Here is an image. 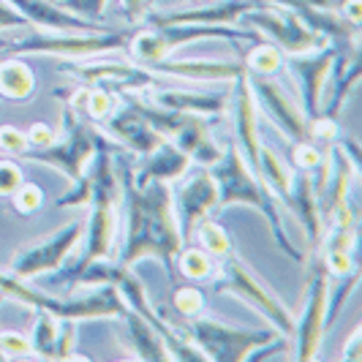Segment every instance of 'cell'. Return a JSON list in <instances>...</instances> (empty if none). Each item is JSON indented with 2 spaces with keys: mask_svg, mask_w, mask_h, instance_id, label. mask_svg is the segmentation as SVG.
Returning a JSON list of instances; mask_svg holds the SVG:
<instances>
[{
  "mask_svg": "<svg viewBox=\"0 0 362 362\" xmlns=\"http://www.w3.org/2000/svg\"><path fill=\"white\" fill-rule=\"evenodd\" d=\"M120 191L126 199V245L120 262L134 267L139 259H161L166 267V278L175 286L177 270H175V256L180 254L182 237L175 218V202L169 182L153 180L139 185L134 180V163L128 156H120Z\"/></svg>",
  "mask_w": 362,
  "mask_h": 362,
  "instance_id": "obj_1",
  "label": "cell"
},
{
  "mask_svg": "<svg viewBox=\"0 0 362 362\" xmlns=\"http://www.w3.org/2000/svg\"><path fill=\"white\" fill-rule=\"evenodd\" d=\"M90 221L85 226V245L82 256L74 262L69 270H60L52 278V284H60L66 289L76 286V278L90 267L93 262L112 259L115 256V235H117V204L123 199L120 180L115 175V161H112V147H101L93 156L90 166Z\"/></svg>",
  "mask_w": 362,
  "mask_h": 362,
  "instance_id": "obj_2",
  "label": "cell"
},
{
  "mask_svg": "<svg viewBox=\"0 0 362 362\" xmlns=\"http://www.w3.org/2000/svg\"><path fill=\"white\" fill-rule=\"evenodd\" d=\"M210 175L218 185V210L229 207V204H248L256 207L264 221L270 223V232L275 237V245L284 254L294 259V262H305L303 251L294 248V243L289 240V235L284 232V221L278 213V199L264 182L254 175V169L245 163V156L240 153V147L232 142L229 147H223L221 158L210 166Z\"/></svg>",
  "mask_w": 362,
  "mask_h": 362,
  "instance_id": "obj_3",
  "label": "cell"
},
{
  "mask_svg": "<svg viewBox=\"0 0 362 362\" xmlns=\"http://www.w3.org/2000/svg\"><path fill=\"white\" fill-rule=\"evenodd\" d=\"M98 284H112L117 289V294H120V300L126 303V308L139 313L147 325H153L158 329V335L163 338V344L169 349V357L172 360L204 362V354H202L199 349L191 344L188 338H182L180 329L147 300L145 284L134 275V270L128 264H123V262L120 264H112L109 259H101V262H93L90 267L76 278V286H98Z\"/></svg>",
  "mask_w": 362,
  "mask_h": 362,
  "instance_id": "obj_4",
  "label": "cell"
},
{
  "mask_svg": "<svg viewBox=\"0 0 362 362\" xmlns=\"http://www.w3.org/2000/svg\"><path fill=\"white\" fill-rule=\"evenodd\" d=\"M19 28V36L0 38V49L3 57L8 54H57V57H69V60H82V57H104L112 52H123L128 38L134 30H101V33H41Z\"/></svg>",
  "mask_w": 362,
  "mask_h": 362,
  "instance_id": "obj_5",
  "label": "cell"
},
{
  "mask_svg": "<svg viewBox=\"0 0 362 362\" xmlns=\"http://www.w3.org/2000/svg\"><path fill=\"white\" fill-rule=\"evenodd\" d=\"M0 297H11L22 305H30L36 310H47L54 319H71V322H90V319H120L126 303L120 300L117 289L112 284H98V289L88 297L76 300H57L52 294H44L30 289L28 281H19L11 272H0Z\"/></svg>",
  "mask_w": 362,
  "mask_h": 362,
  "instance_id": "obj_6",
  "label": "cell"
},
{
  "mask_svg": "<svg viewBox=\"0 0 362 362\" xmlns=\"http://www.w3.org/2000/svg\"><path fill=\"white\" fill-rule=\"evenodd\" d=\"M101 147H112L115 150V145L109 142L107 136H101L95 128L82 123L76 117V109L66 104V109H63V139L60 142L54 139L52 145L44 147V150H28L22 158L52 166L57 172H63L69 177V182L74 185V182L82 180V175L88 172L93 156Z\"/></svg>",
  "mask_w": 362,
  "mask_h": 362,
  "instance_id": "obj_7",
  "label": "cell"
},
{
  "mask_svg": "<svg viewBox=\"0 0 362 362\" xmlns=\"http://www.w3.org/2000/svg\"><path fill=\"white\" fill-rule=\"evenodd\" d=\"M202 38H226V41H243V38H254L259 41L256 30H229L223 25H163L153 30H134L126 44V52L131 60H136L139 66H156L166 60L182 44L202 41Z\"/></svg>",
  "mask_w": 362,
  "mask_h": 362,
  "instance_id": "obj_8",
  "label": "cell"
},
{
  "mask_svg": "<svg viewBox=\"0 0 362 362\" xmlns=\"http://www.w3.org/2000/svg\"><path fill=\"white\" fill-rule=\"evenodd\" d=\"M182 338L204 354V360L216 362H243L262 346L275 344V329H240V327L221 325L216 319H188V327L180 329Z\"/></svg>",
  "mask_w": 362,
  "mask_h": 362,
  "instance_id": "obj_9",
  "label": "cell"
},
{
  "mask_svg": "<svg viewBox=\"0 0 362 362\" xmlns=\"http://www.w3.org/2000/svg\"><path fill=\"white\" fill-rule=\"evenodd\" d=\"M216 270H218V281H216L218 291L235 294L240 300H245L248 305H254V308L275 327L278 335H284V338H291V335H294V319H291L289 308L256 278L254 272L248 270V264H245L235 251L221 256V264H218Z\"/></svg>",
  "mask_w": 362,
  "mask_h": 362,
  "instance_id": "obj_10",
  "label": "cell"
},
{
  "mask_svg": "<svg viewBox=\"0 0 362 362\" xmlns=\"http://www.w3.org/2000/svg\"><path fill=\"white\" fill-rule=\"evenodd\" d=\"M243 22L251 25L254 30L267 33L275 41V47L286 54L313 52V49L325 47V38L313 33L308 25L284 3H267L264 8L248 11V14H243Z\"/></svg>",
  "mask_w": 362,
  "mask_h": 362,
  "instance_id": "obj_11",
  "label": "cell"
},
{
  "mask_svg": "<svg viewBox=\"0 0 362 362\" xmlns=\"http://www.w3.org/2000/svg\"><path fill=\"white\" fill-rule=\"evenodd\" d=\"M63 71L85 88H104L112 93H142L161 85V76L145 66H131L120 60H90V63H66Z\"/></svg>",
  "mask_w": 362,
  "mask_h": 362,
  "instance_id": "obj_12",
  "label": "cell"
},
{
  "mask_svg": "<svg viewBox=\"0 0 362 362\" xmlns=\"http://www.w3.org/2000/svg\"><path fill=\"white\" fill-rule=\"evenodd\" d=\"M329 275L325 270L322 256L313 254V264L308 270V300H305V310L300 325H294V349H297V360L308 362L316 360L319 349H322V338L327 329V300H329Z\"/></svg>",
  "mask_w": 362,
  "mask_h": 362,
  "instance_id": "obj_13",
  "label": "cell"
},
{
  "mask_svg": "<svg viewBox=\"0 0 362 362\" xmlns=\"http://www.w3.org/2000/svg\"><path fill=\"white\" fill-rule=\"evenodd\" d=\"M85 235V226L71 221L69 226H63L60 232L49 235L47 240H41L36 245L22 248L14 259L8 272L19 278V281H36L38 275H47L63 267V262L71 256V251L79 245V240Z\"/></svg>",
  "mask_w": 362,
  "mask_h": 362,
  "instance_id": "obj_14",
  "label": "cell"
},
{
  "mask_svg": "<svg viewBox=\"0 0 362 362\" xmlns=\"http://www.w3.org/2000/svg\"><path fill=\"white\" fill-rule=\"evenodd\" d=\"M180 180L182 182L177 185V191L172 194V202H175V218H177L182 245H188L202 221L218 213V185L207 169H202L191 177L182 175Z\"/></svg>",
  "mask_w": 362,
  "mask_h": 362,
  "instance_id": "obj_15",
  "label": "cell"
},
{
  "mask_svg": "<svg viewBox=\"0 0 362 362\" xmlns=\"http://www.w3.org/2000/svg\"><path fill=\"white\" fill-rule=\"evenodd\" d=\"M248 82H251L254 98H259V104L270 115L272 123L284 131V136L291 142L305 139L308 117H305L303 107L294 101V95L272 76H248Z\"/></svg>",
  "mask_w": 362,
  "mask_h": 362,
  "instance_id": "obj_16",
  "label": "cell"
},
{
  "mask_svg": "<svg viewBox=\"0 0 362 362\" xmlns=\"http://www.w3.org/2000/svg\"><path fill=\"white\" fill-rule=\"evenodd\" d=\"M338 49L329 47H319L313 52L289 54L286 66L289 71L297 76L300 82V93H303V112L305 117H316L322 112V88H325L327 76L332 74V63H335Z\"/></svg>",
  "mask_w": 362,
  "mask_h": 362,
  "instance_id": "obj_17",
  "label": "cell"
},
{
  "mask_svg": "<svg viewBox=\"0 0 362 362\" xmlns=\"http://www.w3.org/2000/svg\"><path fill=\"white\" fill-rule=\"evenodd\" d=\"M104 128L109 131L112 139H117V145L131 150L134 156H147L150 150H156L166 139L161 131L150 126L128 101L112 109V115L104 120Z\"/></svg>",
  "mask_w": 362,
  "mask_h": 362,
  "instance_id": "obj_18",
  "label": "cell"
},
{
  "mask_svg": "<svg viewBox=\"0 0 362 362\" xmlns=\"http://www.w3.org/2000/svg\"><path fill=\"white\" fill-rule=\"evenodd\" d=\"M235 134L240 153L245 156V163L254 169L259 177V150H262V136H259V123H256V98L248 82V74H240L235 79Z\"/></svg>",
  "mask_w": 362,
  "mask_h": 362,
  "instance_id": "obj_19",
  "label": "cell"
},
{
  "mask_svg": "<svg viewBox=\"0 0 362 362\" xmlns=\"http://www.w3.org/2000/svg\"><path fill=\"white\" fill-rule=\"evenodd\" d=\"M286 204L294 210V216L300 218V223L305 229L310 254H319L322 240H325V221H322V204H319V197H316L310 172L291 169V194Z\"/></svg>",
  "mask_w": 362,
  "mask_h": 362,
  "instance_id": "obj_20",
  "label": "cell"
},
{
  "mask_svg": "<svg viewBox=\"0 0 362 362\" xmlns=\"http://www.w3.org/2000/svg\"><path fill=\"white\" fill-rule=\"evenodd\" d=\"M150 101L182 115H202V117H221L229 109L226 93H202V90H175V88H150Z\"/></svg>",
  "mask_w": 362,
  "mask_h": 362,
  "instance_id": "obj_21",
  "label": "cell"
},
{
  "mask_svg": "<svg viewBox=\"0 0 362 362\" xmlns=\"http://www.w3.org/2000/svg\"><path fill=\"white\" fill-rule=\"evenodd\" d=\"M169 139L191 158V163H199L204 169H210L223 153V147H218V142L213 139L210 117H202V115H185L180 128Z\"/></svg>",
  "mask_w": 362,
  "mask_h": 362,
  "instance_id": "obj_22",
  "label": "cell"
},
{
  "mask_svg": "<svg viewBox=\"0 0 362 362\" xmlns=\"http://www.w3.org/2000/svg\"><path fill=\"white\" fill-rule=\"evenodd\" d=\"M150 71L158 76H180L197 82H235L240 74H245L243 60H161L150 66Z\"/></svg>",
  "mask_w": 362,
  "mask_h": 362,
  "instance_id": "obj_23",
  "label": "cell"
},
{
  "mask_svg": "<svg viewBox=\"0 0 362 362\" xmlns=\"http://www.w3.org/2000/svg\"><path fill=\"white\" fill-rule=\"evenodd\" d=\"M188 166H191V158L175 142L163 139L161 145L156 147V150H150L145 156L142 169L134 172V180L139 182V185H147V182L153 180H163V182L180 180L182 175H188Z\"/></svg>",
  "mask_w": 362,
  "mask_h": 362,
  "instance_id": "obj_24",
  "label": "cell"
},
{
  "mask_svg": "<svg viewBox=\"0 0 362 362\" xmlns=\"http://www.w3.org/2000/svg\"><path fill=\"white\" fill-rule=\"evenodd\" d=\"M120 319L126 322L128 327V344L136 351L139 360H150V362H166L172 360L169 357V349L163 344V338L158 335V329L153 325H147L139 313H134L131 308H123Z\"/></svg>",
  "mask_w": 362,
  "mask_h": 362,
  "instance_id": "obj_25",
  "label": "cell"
},
{
  "mask_svg": "<svg viewBox=\"0 0 362 362\" xmlns=\"http://www.w3.org/2000/svg\"><path fill=\"white\" fill-rule=\"evenodd\" d=\"M36 93V74L17 54L0 57V95L14 104H28Z\"/></svg>",
  "mask_w": 362,
  "mask_h": 362,
  "instance_id": "obj_26",
  "label": "cell"
},
{
  "mask_svg": "<svg viewBox=\"0 0 362 362\" xmlns=\"http://www.w3.org/2000/svg\"><path fill=\"white\" fill-rule=\"evenodd\" d=\"M259 180L270 188L278 202H284V204L289 202L291 169L281 161V158L275 156V150L267 147L264 142H262V150H259Z\"/></svg>",
  "mask_w": 362,
  "mask_h": 362,
  "instance_id": "obj_27",
  "label": "cell"
},
{
  "mask_svg": "<svg viewBox=\"0 0 362 362\" xmlns=\"http://www.w3.org/2000/svg\"><path fill=\"white\" fill-rule=\"evenodd\" d=\"M175 270L188 281H207V278H213L216 264H213V256L204 254L202 248L182 245L180 254L175 256Z\"/></svg>",
  "mask_w": 362,
  "mask_h": 362,
  "instance_id": "obj_28",
  "label": "cell"
},
{
  "mask_svg": "<svg viewBox=\"0 0 362 362\" xmlns=\"http://www.w3.org/2000/svg\"><path fill=\"white\" fill-rule=\"evenodd\" d=\"M240 60H243L248 76H275L284 66V52L278 47H270V44H259L254 49L243 52Z\"/></svg>",
  "mask_w": 362,
  "mask_h": 362,
  "instance_id": "obj_29",
  "label": "cell"
},
{
  "mask_svg": "<svg viewBox=\"0 0 362 362\" xmlns=\"http://www.w3.org/2000/svg\"><path fill=\"white\" fill-rule=\"evenodd\" d=\"M38 319L33 327V354H38L41 360H54V351H57V332H60V319H54L52 313L47 310H36Z\"/></svg>",
  "mask_w": 362,
  "mask_h": 362,
  "instance_id": "obj_30",
  "label": "cell"
},
{
  "mask_svg": "<svg viewBox=\"0 0 362 362\" xmlns=\"http://www.w3.org/2000/svg\"><path fill=\"white\" fill-rule=\"evenodd\" d=\"M194 237L199 240V248L204 254H210L213 259H221V256H226L229 251H235V243H232V237L223 232V226H218L213 218H204L199 226H197V232Z\"/></svg>",
  "mask_w": 362,
  "mask_h": 362,
  "instance_id": "obj_31",
  "label": "cell"
},
{
  "mask_svg": "<svg viewBox=\"0 0 362 362\" xmlns=\"http://www.w3.org/2000/svg\"><path fill=\"white\" fill-rule=\"evenodd\" d=\"M169 303H172L175 313H180L182 319H194V316H199L202 310H204V294L197 286H188V284L177 286L175 284Z\"/></svg>",
  "mask_w": 362,
  "mask_h": 362,
  "instance_id": "obj_32",
  "label": "cell"
},
{
  "mask_svg": "<svg viewBox=\"0 0 362 362\" xmlns=\"http://www.w3.org/2000/svg\"><path fill=\"white\" fill-rule=\"evenodd\" d=\"M329 153V147L313 145L310 139H300V142H291V166L300 169V172H313L319 169V163L325 161V156Z\"/></svg>",
  "mask_w": 362,
  "mask_h": 362,
  "instance_id": "obj_33",
  "label": "cell"
},
{
  "mask_svg": "<svg viewBox=\"0 0 362 362\" xmlns=\"http://www.w3.org/2000/svg\"><path fill=\"white\" fill-rule=\"evenodd\" d=\"M30 354H33V346H30V338L25 332L0 329V357H6V360H25Z\"/></svg>",
  "mask_w": 362,
  "mask_h": 362,
  "instance_id": "obj_34",
  "label": "cell"
},
{
  "mask_svg": "<svg viewBox=\"0 0 362 362\" xmlns=\"http://www.w3.org/2000/svg\"><path fill=\"white\" fill-rule=\"evenodd\" d=\"M11 202H14V210L19 216H33L41 210V202H44V194L41 188L33 185V182H22L17 191L11 194Z\"/></svg>",
  "mask_w": 362,
  "mask_h": 362,
  "instance_id": "obj_35",
  "label": "cell"
},
{
  "mask_svg": "<svg viewBox=\"0 0 362 362\" xmlns=\"http://www.w3.org/2000/svg\"><path fill=\"white\" fill-rule=\"evenodd\" d=\"M0 150L6 156H14V158H22L28 150H30V142H28V134L19 131L14 126H0Z\"/></svg>",
  "mask_w": 362,
  "mask_h": 362,
  "instance_id": "obj_36",
  "label": "cell"
},
{
  "mask_svg": "<svg viewBox=\"0 0 362 362\" xmlns=\"http://www.w3.org/2000/svg\"><path fill=\"white\" fill-rule=\"evenodd\" d=\"M322 262H325L327 275H335V278H344L357 270L354 251H322Z\"/></svg>",
  "mask_w": 362,
  "mask_h": 362,
  "instance_id": "obj_37",
  "label": "cell"
},
{
  "mask_svg": "<svg viewBox=\"0 0 362 362\" xmlns=\"http://www.w3.org/2000/svg\"><path fill=\"white\" fill-rule=\"evenodd\" d=\"M57 3H60V8L71 11L76 17L90 19V22H101L109 0H57Z\"/></svg>",
  "mask_w": 362,
  "mask_h": 362,
  "instance_id": "obj_38",
  "label": "cell"
},
{
  "mask_svg": "<svg viewBox=\"0 0 362 362\" xmlns=\"http://www.w3.org/2000/svg\"><path fill=\"white\" fill-rule=\"evenodd\" d=\"M25 182V175L17 161H0V197H11Z\"/></svg>",
  "mask_w": 362,
  "mask_h": 362,
  "instance_id": "obj_39",
  "label": "cell"
},
{
  "mask_svg": "<svg viewBox=\"0 0 362 362\" xmlns=\"http://www.w3.org/2000/svg\"><path fill=\"white\" fill-rule=\"evenodd\" d=\"M74 327H76V322H71V319H60L54 360H76V354H74Z\"/></svg>",
  "mask_w": 362,
  "mask_h": 362,
  "instance_id": "obj_40",
  "label": "cell"
},
{
  "mask_svg": "<svg viewBox=\"0 0 362 362\" xmlns=\"http://www.w3.org/2000/svg\"><path fill=\"white\" fill-rule=\"evenodd\" d=\"M28 134V142H30V150H44V147H49L57 139V131H54L49 123H33V126L25 131Z\"/></svg>",
  "mask_w": 362,
  "mask_h": 362,
  "instance_id": "obj_41",
  "label": "cell"
},
{
  "mask_svg": "<svg viewBox=\"0 0 362 362\" xmlns=\"http://www.w3.org/2000/svg\"><path fill=\"white\" fill-rule=\"evenodd\" d=\"M120 11H123V17L126 22L131 25H136V22H142L150 17V0H120Z\"/></svg>",
  "mask_w": 362,
  "mask_h": 362,
  "instance_id": "obj_42",
  "label": "cell"
},
{
  "mask_svg": "<svg viewBox=\"0 0 362 362\" xmlns=\"http://www.w3.org/2000/svg\"><path fill=\"white\" fill-rule=\"evenodd\" d=\"M30 22L19 14L14 6H8L6 0H0V30H8V28H28Z\"/></svg>",
  "mask_w": 362,
  "mask_h": 362,
  "instance_id": "obj_43",
  "label": "cell"
},
{
  "mask_svg": "<svg viewBox=\"0 0 362 362\" xmlns=\"http://www.w3.org/2000/svg\"><path fill=\"white\" fill-rule=\"evenodd\" d=\"M341 360H349V362L362 360V329L360 327H357V329L349 335V341L341 346Z\"/></svg>",
  "mask_w": 362,
  "mask_h": 362,
  "instance_id": "obj_44",
  "label": "cell"
},
{
  "mask_svg": "<svg viewBox=\"0 0 362 362\" xmlns=\"http://www.w3.org/2000/svg\"><path fill=\"white\" fill-rule=\"evenodd\" d=\"M341 17L346 22H351V25H362V0H344V6H341Z\"/></svg>",
  "mask_w": 362,
  "mask_h": 362,
  "instance_id": "obj_45",
  "label": "cell"
},
{
  "mask_svg": "<svg viewBox=\"0 0 362 362\" xmlns=\"http://www.w3.org/2000/svg\"><path fill=\"white\" fill-rule=\"evenodd\" d=\"M310 6H316V8H329V11H341V6H344V0H305Z\"/></svg>",
  "mask_w": 362,
  "mask_h": 362,
  "instance_id": "obj_46",
  "label": "cell"
}]
</instances>
